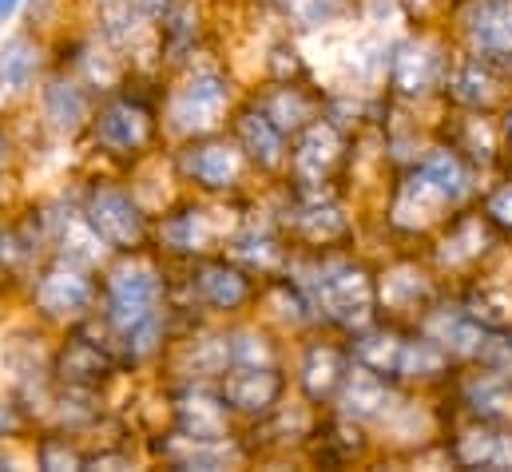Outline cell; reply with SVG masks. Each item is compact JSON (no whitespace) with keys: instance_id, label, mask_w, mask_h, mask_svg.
<instances>
[{"instance_id":"obj_23","label":"cell","mask_w":512,"mask_h":472,"mask_svg":"<svg viewBox=\"0 0 512 472\" xmlns=\"http://www.w3.org/2000/svg\"><path fill=\"white\" fill-rule=\"evenodd\" d=\"M251 100L282 127V135H298L302 127L314 123V112H318L314 96H310L298 80H270V88H266V92H255Z\"/></svg>"},{"instance_id":"obj_38","label":"cell","mask_w":512,"mask_h":472,"mask_svg":"<svg viewBox=\"0 0 512 472\" xmlns=\"http://www.w3.org/2000/svg\"><path fill=\"white\" fill-rule=\"evenodd\" d=\"M278 4H282L286 20H294L298 28H326L346 8V0H278Z\"/></svg>"},{"instance_id":"obj_40","label":"cell","mask_w":512,"mask_h":472,"mask_svg":"<svg viewBox=\"0 0 512 472\" xmlns=\"http://www.w3.org/2000/svg\"><path fill=\"white\" fill-rule=\"evenodd\" d=\"M28 429V409L20 397H0V445L16 441Z\"/></svg>"},{"instance_id":"obj_17","label":"cell","mask_w":512,"mask_h":472,"mask_svg":"<svg viewBox=\"0 0 512 472\" xmlns=\"http://www.w3.org/2000/svg\"><path fill=\"white\" fill-rule=\"evenodd\" d=\"M155 453L171 465V469H231V465H243L247 453L243 445L231 437V441H195V437H183L175 429L163 433V441L155 445Z\"/></svg>"},{"instance_id":"obj_15","label":"cell","mask_w":512,"mask_h":472,"mask_svg":"<svg viewBox=\"0 0 512 472\" xmlns=\"http://www.w3.org/2000/svg\"><path fill=\"white\" fill-rule=\"evenodd\" d=\"M44 68V44L28 32H16L0 44V108H16L36 92Z\"/></svg>"},{"instance_id":"obj_45","label":"cell","mask_w":512,"mask_h":472,"mask_svg":"<svg viewBox=\"0 0 512 472\" xmlns=\"http://www.w3.org/2000/svg\"><path fill=\"white\" fill-rule=\"evenodd\" d=\"M509 147H512V116H509Z\"/></svg>"},{"instance_id":"obj_44","label":"cell","mask_w":512,"mask_h":472,"mask_svg":"<svg viewBox=\"0 0 512 472\" xmlns=\"http://www.w3.org/2000/svg\"><path fill=\"white\" fill-rule=\"evenodd\" d=\"M92 4H96V8L104 12V8H112V4H124V0H92Z\"/></svg>"},{"instance_id":"obj_31","label":"cell","mask_w":512,"mask_h":472,"mask_svg":"<svg viewBox=\"0 0 512 472\" xmlns=\"http://www.w3.org/2000/svg\"><path fill=\"white\" fill-rule=\"evenodd\" d=\"M385 64H389L385 44L382 40H374V36H358V40H350V44L342 48V72H346V80L370 84V80L382 76Z\"/></svg>"},{"instance_id":"obj_41","label":"cell","mask_w":512,"mask_h":472,"mask_svg":"<svg viewBox=\"0 0 512 472\" xmlns=\"http://www.w3.org/2000/svg\"><path fill=\"white\" fill-rule=\"evenodd\" d=\"M489 219H497L501 227H512V183H505V187H497L493 195H489Z\"/></svg>"},{"instance_id":"obj_30","label":"cell","mask_w":512,"mask_h":472,"mask_svg":"<svg viewBox=\"0 0 512 472\" xmlns=\"http://www.w3.org/2000/svg\"><path fill=\"white\" fill-rule=\"evenodd\" d=\"M449 92H453V100L465 104V108L489 104V96H493V72H489V64H485L481 56H477V60H461V64L449 72Z\"/></svg>"},{"instance_id":"obj_21","label":"cell","mask_w":512,"mask_h":472,"mask_svg":"<svg viewBox=\"0 0 512 472\" xmlns=\"http://www.w3.org/2000/svg\"><path fill=\"white\" fill-rule=\"evenodd\" d=\"M227 254L235 262H243L258 278H270V274L286 270V262H290V250L278 238V231L274 227H258V223H247V227H239L235 235L227 238Z\"/></svg>"},{"instance_id":"obj_20","label":"cell","mask_w":512,"mask_h":472,"mask_svg":"<svg viewBox=\"0 0 512 472\" xmlns=\"http://www.w3.org/2000/svg\"><path fill=\"white\" fill-rule=\"evenodd\" d=\"M338 405H342V413L350 417V421H374V417H385L393 405V393H389V385H385V373L378 369H370V365H350V373H346V381H342V389H338V397H334Z\"/></svg>"},{"instance_id":"obj_19","label":"cell","mask_w":512,"mask_h":472,"mask_svg":"<svg viewBox=\"0 0 512 472\" xmlns=\"http://www.w3.org/2000/svg\"><path fill=\"white\" fill-rule=\"evenodd\" d=\"M346 373H350V357L342 354L338 346H330V342H314V346L302 350V361H298V385H302L306 401L318 405V401L338 397Z\"/></svg>"},{"instance_id":"obj_10","label":"cell","mask_w":512,"mask_h":472,"mask_svg":"<svg viewBox=\"0 0 512 472\" xmlns=\"http://www.w3.org/2000/svg\"><path fill=\"white\" fill-rule=\"evenodd\" d=\"M167 413H171V429L183 437H195V441H231L235 437V413L223 401L219 385L183 381L167 397Z\"/></svg>"},{"instance_id":"obj_13","label":"cell","mask_w":512,"mask_h":472,"mask_svg":"<svg viewBox=\"0 0 512 472\" xmlns=\"http://www.w3.org/2000/svg\"><path fill=\"white\" fill-rule=\"evenodd\" d=\"M40 116L44 127L64 135V139H76L92 127V96H88V84L80 76H68V72H56L44 80L40 88Z\"/></svg>"},{"instance_id":"obj_42","label":"cell","mask_w":512,"mask_h":472,"mask_svg":"<svg viewBox=\"0 0 512 472\" xmlns=\"http://www.w3.org/2000/svg\"><path fill=\"white\" fill-rule=\"evenodd\" d=\"M20 4H24V0H0V28L20 12Z\"/></svg>"},{"instance_id":"obj_1","label":"cell","mask_w":512,"mask_h":472,"mask_svg":"<svg viewBox=\"0 0 512 472\" xmlns=\"http://www.w3.org/2000/svg\"><path fill=\"white\" fill-rule=\"evenodd\" d=\"M286 274L302 286L314 314H322V318H330L334 326H346V330H366L370 326L378 286L358 262H346V258H290Z\"/></svg>"},{"instance_id":"obj_35","label":"cell","mask_w":512,"mask_h":472,"mask_svg":"<svg viewBox=\"0 0 512 472\" xmlns=\"http://www.w3.org/2000/svg\"><path fill=\"white\" fill-rule=\"evenodd\" d=\"M465 310L485 330H505V326H512V290H505V286H481V290H473Z\"/></svg>"},{"instance_id":"obj_26","label":"cell","mask_w":512,"mask_h":472,"mask_svg":"<svg viewBox=\"0 0 512 472\" xmlns=\"http://www.w3.org/2000/svg\"><path fill=\"white\" fill-rule=\"evenodd\" d=\"M465 405L485 425H512V381L505 373H481L465 385Z\"/></svg>"},{"instance_id":"obj_12","label":"cell","mask_w":512,"mask_h":472,"mask_svg":"<svg viewBox=\"0 0 512 472\" xmlns=\"http://www.w3.org/2000/svg\"><path fill=\"white\" fill-rule=\"evenodd\" d=\"M215 385L231 413L247 421H262L266 413H274L286 393V377L278 373V365H231Z\"/></svg>"},{"instance_id":"obj_8","label":"cell","mask_w":512,"mask_h":472,"mask_svg":"<svg viewBox=\"0 0 512 472\" xmlns=\"http://www.w3.org/2000/svg\"><path fill=\"white\" fill-rule=\"evenodd\" d=\"M92 139L108 159H139L155 147L163 123L155 116V108L143 96L120 92L112 96L96 116H92Z\"/></svg>"},{"instance_id":"obj_32","label":"cell","mask_w":512,"mask_h":472,"mask_svg":"<svg viewBox=\"0 0 512 472\" xmlns=\"http://www.w3.org/2000/svg\"><path fill=\"white\" fill-rule=\"evenodd\" d=\"M485 242H489L485 219H457L449 227V235L441 238V262L445 266H465L485 250Z\"/></svg>"},{"instance_id":"obj_27","label":"cell","mask_w":512,"mask_h":472,"mask_svg":"<svg viewBox=\"0 0 512 472\" xmlns=\"http://www.w3.org/2000/svg\"><path fill=\"white\" fill-rule=\"evenodd\" d=\"M441 207H445L441 191H437L421 171H413V175L401 183V191H397L393 223H401V227H425V223H433V219H437V211H441Z\"/></svg>"},{"instance_id":"obj_2","label":"cell","mask_w":512,"mask_h":472,"mask_svg":"<svg viewBox=\"0 0 512 472\" xmlns=\"http://www.w3.org/2000/svg\"><path fill=\"white\" fill-rule=\"evenodd\" d=\"M96 266L52 254L36 274L28 278V306L44 326H80L100 306V282L92 274Z\"/></svg>"},{"instance_id":"obj_29","label":"cell","mask_w":512,"mask_h":472,"mask_svg":"<svg viewBox=\"0 0 512 472\" xmlns=\"http://www.w3.org/2000/svg\"><path fill=\"white\" fill-rule=\"evenodd\" d=\"M378 298H382L385 310L405 314V310L425 306V302L433 298V286H429V278H425L421 270H413V266H397V270L382 274V282H378Z\"/></svg>"},{"instance_id":"obj_4","label":"cell","mask_w":512,"mask_h":472,"mask_svg":"<svg viewBox=\"0 0 512 472\" xmlns=\"http://www.w3.org/2000/svg\"><path fill=\"white\" fill-rule=\"evenodd\" d=\"M235 108V80L223 68H187L163 104V127L175 139L215 135Z\"/></svg>"},{"instance_id":"obj_24","label":"cell","mask_w":512,"mask_h":472,"mask_svg":"<svg viewBox=\"0 0 512 472\" xmlns=\"http://www.w3.org/2000/svg\"><path fill=\"white\" fill-rule=\"evenodd\" d=\"M465 32L477 52L509 56L512 52V0H473L465 12Z\"/></svg>"},{"instance_id":"obj_28","label":"cell","mask_w":512,"mask_h":472,"mask_svg":"<svg viewBox=\"0 0 512 472\" xmlns=\"http://www.w3.org/2000/svg\"><path fill=\"white\" fill-rule=\"evenodd\" d=\"M417 171L441 191V199L445 203H461L465 195H469V171H465V163H461V155L457 151H449V147H433L421 163H417Z\"/></svg>"},{"instance_id":"obj_14","label":"cell","mask_w":512,"mask_h":472,"mask_svg":"<svg viewBox=\"0 0 512 472\" xmlns=\"http://www.w3.org/2000/svg\"><path fill=\"white\" fill-rule=\"evenodd\" d=\"M342 159V131L330 119H314L310 127L298 131V143L290 151V171L294 183L302 187H322L330 179V171Z\"/></svg>"},{"instance_id":"obj_37","label":"cell","mask_w":512,"mask_h":472,"mask_svg":"<svg viewBox=\"0 0 512 472\" xmlns=\"http://www.w3.org/2000/svg\"><path fill=\"white\" fill-rule=\"evenodd\" d=\"M32 457H36V465H40V469H48V472L84 469V453H80V445H76V441H68V437H64V429H60V433H44V437L36 441Z\"/></svg>"},{"instance_id":"obj_6","label":"cell","mask_w":512,"mask_h":472,"mask_svg":"<svg viewBox=\"0 0 512 472\" xmlns=\"http://www.w3.org/2000/svg\"><path fill=\"white\" fill-rule=\"evenodd\" d=\"M258 274H251L231 254H207L191 262L187 294L191 310H203L207 318H239L258 302Z\"/></svg>"},{"instance_id":"obj_36","label":"cell","mask_w":512,"mask_h":472,"mask_svg":"<svg viewBox=\"0 0 512 472\" xmlns=\"http://www.w3.org/2000/svg\"><path fill=\"white\" fill-rule=\"evenodd\" d=\"M449 365V354L425 334V338H413V342H405V350H401V365H397V373L401 377H437L441 369Z\"/></svg>"},{"instance_id":"obj_3","label":"cell","mask_w":512,"mask_h":472,"mask_svg":"<svg viewBox=\"0 0 512 472\" xmlns=\"http://www.w3.org/2000/svg\"><path fill=\"white\" fill-rule=\"evenodd\" d=\"M167 310V278L155 262L124 254L120 266H112L100 282V314L112 338L128 334L131 326L155 318Z\"/></svg>"},{"instance_id":"obj_18","label":"cell","mask_w":512,"mask_h":472,"mask_svg":"<svg viewBox=\"0 0 512 472\" xmlns=\"http://www.w3.org/2000/svg\"><path fill=\"white\" fill-rule=\"evenodd\" d=\"M445 76V56L429 40H405L389 56V80L401 96H425Z\"/></svg>"},{"instance_id":"obj_34","label":"cell","mask_w":512,"mask_h":472,"mask_svg":"<svg viewBox=\"0 0 512 472\" xmlns=\"http://www.w3.org/2000/svg\"><path fill=\"white\" fill-rule=\"evenodd\" d=\"M401 350H405V338L385 334V330H366V334L354 342V361H358V365H370V369H378V373H397Z\"/></svg>"},{"instance_id":"obj_11","label":"cell","mask_w":512,"mask_h":472,"mask_svg":"<svg viewBox=\"0 0 512 472\" xmlns=\"http://www.w3.org/2000/svg\"><path fill=\"white\" fill-rule=\"evenodd\" d=\"M120 377V357L112 346L92 342L84 334V322L72 326V334L52 350V381L56 385H76V389H96L104 393Z\"/></svg>"},{"instance_id":"obj_16","label":"cell","mask_w":512,"mask_h":472,"mask_svg":"<svg viewBox=\"0 0 512 472\" xmlns=\"http://www.w3.org/2000/svg\"><path fill=\"white\" fill-rule=\"evenodd\" d=\"M231 131H235V143L243 147V155H247L255 167H262V171H278V167H286V163H290V151H286V135H282V127L266 116L255 100H251V104H243V108L235 112Z\"/></svg>"},{"instance_id":"obj_43","label":"cell","mask_w":512,"mask_h":472,"mask_svg":"<svg viewBox=\"0 0 512 472\" xmlns=\"http://www.w3.org/2000/svg\"><path fill=\"white\" fill-rule=\"evenodd\" d=\"M8 159H12V139H8V131H4V123H0V171H4Z\"/></svg>"},{"instance_id":"obj_25","label":"cell","mask_w":512,"mask_h":472,"mask_svg":"<svg viewBox=\"0 0 512 472\" xmlns=\"http://www.w3.org/2000/svg\"><path fill=\"white\" fill-rule=\"evenodd\" d=\"M425 334L449 357H481L489 350L485 326L469 310H437V314H429Z\"/></svg>"},{"instance_id":"obj_33","label":"cell","mask_w":512,"mask_h":472,"mask_svg":"<svg viewBox=\"0 0 512 472\" xmlns=\"http://www.w3.org/2000/svg\"><path fill=\"white\" fill-rule=\"evenodd\" d=\"M227 350H231V365H278L274 338L258 326H231L227 330Z\"/></svg>"},{"instance_id":"obj_7","label":"cell","mask_w":512,"mask_h":472,"mask_svg":"<svg viewBox=\"0 0 512 472\" xmlns=\"http://www.w3.org/2000/svg\"><path fill=\"white\" fill-rule=\"evenodd\" d=\"M235 231H239L235 223H223V211H215L211 203L187 199V203H175L163 211V219L155 223V242L163 254L195 262L215 250H227V238Z\"/></svg>"},{"instance_id":"obj_9","label":"cell","mask_w":512,"mask_h":472,"mask_svg":"<svg viewBox=\"0 0 512 472\" xmlns=\"http://www.w3.org/2000/svg\"><path fill=\"white\" fill-rule=\"evenodd\" d=\"M247 155L235 139L227 135H199V139H183V151L175 155V171L183 183H191L203 195H231L239 191L243 175H247Z\"/></svg>"},{"instance_id":"obj_39","label":"cell","mask_w":512,"mask_h":472,"mask_svg":"<svg viewBox=\"0 0 512 472\" xmlns=\"http://www.w3.org/2000/svg\"><path fill=\"white\" fill-rule=\"evenodd\" d=\"M266 72H270V80H302L306 76V60L298 56V48L290 40H274L266 48Z\"/></svg>"},{"instance_id":"obj_22","label":"cell","mask_w":512,"mask_h":472,"mask_svg":"<svg viewBox=\"0 0 512 472\" xmlns=\"http://www.w3.org/2000/svg\"><path fill=\"white\" fill-rule=\"evenodd\" d=\"M175 369L183 373V381H219L231 369L227 330H195L191 338H183L175 350Z\"/></svg>"},{"instance_id":"obj_5","label":"cell","mask_w":512,"mask_h":472,"mask_svg":"<svg viewBox=\"0 0 512 472\" xmlns=\"http://www.w3.org/2000/svg\"><path fill=\"white\" fill-rule=\"evenodd\" d=\"M88 227L96 231V238L112 250V254H143V246L155 238V223H151V211L147 203L120 183H92L84 191V203H80Z\"/></svg>"}]
</instances>
